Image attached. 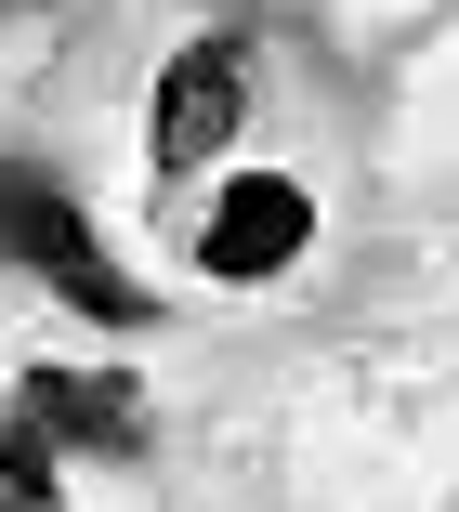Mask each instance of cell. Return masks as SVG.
<instances>
[{"mask_svg":"<svg viewBox=\"0 0 459 512\" xmlns=\"http://www.w3.org/2000/svg\"><path fill=\"white\" fill-rule=\"evenodd\" d=\"M0 263H14V276H40L53 302H66V316H92V329H145V289L119 276V263H105V237H92V211H79V197L53 184V171H0Z\"/></svg>","mask_w":459,"mask_h":512,"instance_id":"cell-1","label":"cell"},{"mask_svg":"<svg viewBox=\"0 0 459 512\" xmlns=\"http://www.w3.org/2000/svg\"><path fill=\"white\" fill-rule=\"evenodd\" d=\"M237 119H250V53H237V27H210V40H184V53L158 66V106H145V171H158V184L210 171L223 145H237Z\"/></svg>","mask_w":459,"mask_h":512,"instance_id":"cell-2","label":"cell"},{"mask_svg":"<svg viewBox=\"0 0 459 512\" xmlns=\"http://www.w3.org/2000/svg\"><path fill=\"white\" fill-rule=\"evenodd\" d=\"M0 421H27L53 460H132L145 447V381L132 368H27Z\"/></svg>","mask_w":459,"mask_h":512,"instance_id":"cell-3","label":"cell"},{"mask_svg":"<svg viewBox=\"0 0 459 512\" xmlns=\"http://www.w3.org/2000/svg\"><path fill=\"white\" fill-rule=\"evenodd\" d=\"M302 237H315V197H302L289 171H250V184H223V211L197 224V276L263 289V276H289V263H302Z\"/></svg>","mask_w":459,"mask_h":512,"instance_id":"cell-4","label":"cell"},{"mask_svg":"<svg viewBox=\"0 0 459 512\" xmlns=\"http://www.w3.org/2000/svg\"><path fill=\"white\" fill-rule=\"evenodd\" d=\"M0 512H66V499H27V486H0Z\"/></svg>","mask_w":459,"mask_h":512,"instance_id":"cell-5","label":"cell"}]
</instances>
